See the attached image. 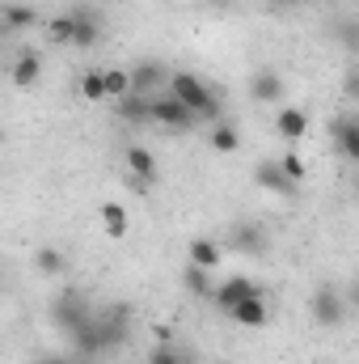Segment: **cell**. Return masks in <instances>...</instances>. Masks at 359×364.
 I'll list each match as a JSON object with an SVG mask.
<instances>
[{
  "label": "cell",
  "instance_id": "6da1fadb",
  "mask_svg": "<svg viewBox=\"0 0 359 364\" xmlns=\"http://www.w3.org/2000/svg\"><path fill=\"white\" fill-rule=\"evenodd\" d=\"M170 93L182 97V102L194 110V119H203V123H220V114H224V106H220V97L211 93V85L199 81L194 73H174V77H170Z\"/></svg>",
  "mask_w": 359,
  "mask_h": 364
},
{
  "label": "cell",
  "instance_id": "7a4b0ae2",
  "mask_svg": "<svg viewBox=\"0 0 359 364\" xmlns=\"http://www.w3.org/2000/svg\"><path fill=\"white\" fill-rule=\"evenodd\" d=\"M309 314L321 331H338L347 322V296L338 292V284H317L313 301H309Z\"/></svg>",
  "mask_w": 359,
  "mask_h": 364
},
{
  "label": "cell",
  "instance_id": "3957f363",
  "mask_svg": "<svg viewBox=\"0 0 359 364\" xmlns=\"http://www.w3.org/2000/svg\"><path fill=\"white\" fill-rule=\"evenodd\" d=\"M93 314H97V309H89V305H85V296H81L77 288H64V292L55 296V305H51L55 326H60V331H68V335H72V331H81Z\"/></svg>",
  "mask_w": 359,
  "mask_h": 364
},
{
  "label": "cell",
  "instance_id": "277c9868",
  "mask_svg": "<svg viewBox=\"0 0 359 364\" xmlns=\"http://www.w3.org/2000/svg\"><path fill=\"white\" fill-rule=\"evenodd\" d=\"M228 250H237V255H245V259H258V255H267L270 237L267 229L258 225V220H233L228 225V242H224Z\"/></svg>",
  "mask_w": 359,
  "mask_h": 364
},
{
  "label": "cell",
  "instance_id": "5b68a950",
  "mask_svg": "<svg viewBox=\"0 0 359 364\" xmlns=\"http://www.w3.org/2000/svg\"><path fill=\"white\" fill-rule=\"evenodd\" d=\"M330 140H334L343 161L359 166V114H334L330 119Z\"/></svg>",
  "mask_w": 359,
  "mask_h": 364
},
{
  "label": "cell",
  "instance_id": "8992f818",
  "mask_svg": "<svg viewBox=\"0 0 359 364\" xmlns=\"http://www.w3.org/2000/svg\"><path fill=\"white\" fill-rule=\"evenodd\" d=\"M153 123L182 132V127H190V123H194V110H190L182 97H174V93H161V97H153Z\"/></svg>",
  "mask_w": 359,
  "mask_h": 364
},
{
  "label": "cell",
  "instance_id": "52a82bcc",
  "mask_svg": "<svg viewBox=\"0 0 359 364\" xmlns=\"http://www.w3.org/2000/svg\"><path fill=\"white\" fill-rule=\"evenodd\" d=\"M258 292H263V288H258L250 275H233V279L216 284V296H211V301H216V305L228 314V309H237L241 301H250V296H258Z\"/></svg>",
  "mask_w": 359,
  "mask_h": 364
},
{
  "label": "cell",
  "instance_id": "ba28073f",
  "mask_svg": "<svg viewBox=\"0 0 359 364\" xmlns=\"http://www.w3.org/2000/svg\"><path fill=\"white\" fill-rule=\"evenodd\" d=\"M254 182H258V191L283 195V199H292V195H296V182L287 178L283 161H258V166H254Z\"/></svg>",
  "mask_w": 359,
  "mask_h": 364
},
{
  "label": "cell",
  "instance_id": "9c48e42d",
  "mask_svg": "<svg viewBox=\"0 0 359 364\" xmlns=\"http://www.w3.org/2000/svg\"><path fill=\"white\" fill-rule=\"evenodd\" d=\"M170 68L161 64V60H140L136 68H131V93H153L157 85H170Z\"/></svg>",
  "mask_w": 359,
  "mask_h": 364
},
{
  "label": "cell",
  "instance_id": "30bf717a",
  "mask_svg": "<svg viewBox=\"0 0 359 364\" xmlns=\"http://www.w3.org/2000/svg\"><path fill=\"white\" fill-rule=\"evenodd\" d=\"M275 132H279L283 144H300V140L309 136V114H304L300 106H283V110L275 114Z\"/></svg>",
  "mask_w": 359,
  "mask_h": 364
},
{
  "label": "cell",
  "instance_id": "8fae6325",
  "mask_svg": "<svg viewBox=\"0 0 359 364\" xmlns=\"http://www.w3.org/2000/svg\"><path fill=\"white\" fill-rule=\"evenodd\" d=\"M228 318H233L237 326H245V331H258V326H267V322H270V305H267V296L258 292V296L241 301L237 309H228Z\"/></svg>",
  "mask_w": 359,
  "mask_h": 364
},
{
  "label": "cell",
  "instance_id": "7c38bea8",
  "mask_svg": "<svg viewBox=\"0 0 359 364\" xmlns=\"http://www.w3.org/2000/svg\"><path fill=\"white\" fill-rule=\"evenodd\" d=\"M9 77H13L17 90H34V85L43 81V55H38V51H21V55L13 60Z\"/></svg>",
  "mask_w": 359,
  "mask_h": 364
},
{
  "label": "cell",
  "instance_id": "4fadbf2b",
  "mask_svg": "<svg viewBox=\"0 0 359 364\" xmlns=\"http://www.w3.org/2000/svg\"><path fill=\"white\" fill-rule=\"evenodd\" d=\"M250 97L263 102V106H275V102L283 97V77H279L275 68H258V73L250 77Z\"/></svg>",
  "mask_w": 359,
  "mask_h": 364
},
{
  "label": "cell",
  "instance_id": "5bb4252c",
  "mask_svg": "<svg viewBox=\"0 0 359 364\" xmlns=\"http://www.w3.org/2000/svg\"><path fill=\"white\" fill-rule=\"evenodd\" d=\"M114 114L123 123H153V97L148 93H127L114 102Z\"/></svg>",
  "mask_w": 359,
  "mask_h": 364
},
{
  "label": "cell",
  "instance_id": "9a60e30c",
  "mask_svg": "<svg viewBox=\"0 0 359 364\" xmlns=\"http://www.w3.org/2000/svg\"><path fill=\"white\" fill-rule=\"evenodd\" d=\"M72 21H77V34H72V47H93L101 38V21L93 9H72Z\"/></svg>",
  "mask_w": 359,
  "mask_h": 364
},
{
  "label": "cell",
  "instance_id": "2e32d148",
  "mask_svg": "<svg viewBox=\"0 0 359 364\" xmlns=\"http://www.w3.org/2000/svg\"><path fill=\"white\" fill-rule=\"evenodd\" d=\"M127 170H131V178H140L144 186H153V178H157V157H153L148 149L131 144V149H127Z\"/></svg>",
  "mask_w": 359,
  "mask_h": 364
},
{
  "label": "cell",
  "instance_id": "e0dca14e",
  "mask_svg": "<svg viewBox=\"0 0 359 364\" xmlns=\"http://www.w3.org/2000/svg\"><path fill=\"white\" fill-rule=\"evenodd\" d=\"M182 288H186L190 296H216L211 272H207V267H199V263H186V272H182Z\"/></svg>",
  "mask_w": 359,
  "mask_h": 364
},
{
  "label": "cell",
  "instance_id": "ac0fdd59",
  "mask_svg": "<svg viewBox=\"0 0 359 364\" xmlns=\"http://www.w3.org/2000/svg\"><path fill=\"white\" fill-rule=\"evenodd\" d=\"M101 229H106V237H127V229H131V220H127V208L123 203H101Z\"/></svg>",
  "mask_w": 359,
  "mask_h": 364
},
{
  "label": "cell",
  "instance_id": "d6986e66",
  "mask_svg": "<svg viewBox=\"0 0 359 364\" xmlns=\"http://www.w3.org/2000/svg\"><path fill=\"white\" fill-rule=\"evenodd\" d=\"M220 259H224V246H220V242H211V237H194V242H190V263H199V267L211 272Z\"/></svg>",
  "mask_w": 359,
  "mask_h": 364
},
{
  "label": "cell",
  "instance_id": "ffe728a7",
  "mask_svg": "<svg viewBox=\"0 0 359 364\" xmlns=\"http://www.w3.org/2000/svg\"><path fill=\"white\" fill-rule=\"evenodd\" d=\"M34 267L43 275H64L68 272V255L55 250V246H43V250H34Z\"/></svg>",
  "mask_w": 359,
  "mask_h": 364
},
{
  "label": "cell",
  "instance_id": "44dd1931",
  "mask_svg": "<svg viewBox=\"0 0 359 364\" xmlns=\"http://www.w3.org/2000/svg\"><path fill=\"white\" fill-rule=\"evenodd\" d=\"M207 144H211L216 153H237V149H241V132H237L233 123H216L211 136H207Z\"/></svg>",
  "mask_w": 359,
  "mask_h": 364
},
{
  "label": "cell",
  "instance_id": "7402d4cb",
  "mask_svg": "<svg viewBox=\"0 0 359 364\" xmlns=\"http://www.w3.org/2000/svg\"><path fill=\"white\" fill-rule=\"evenodd\" d=\"M38 21L34 4H4V30H30Z\"/></svg>",
  "mask_w": 359,
  "mask_h": 364
},
{
  "label": "cell",
  "instance_id": "603a6c76",
  "mask_svg": "<svg viewBox=\"0 0 359 364\" xmlns=\"http://www.w3.org/2000/svg\"><path fill=\"white\" fill-rule=\"evenodd\" d=\"M81 93H85L89 102H101V97H110V90H106V68H89V73L81 77Z\"/></svg>",
  "mask_w": 359,
  "mask_h": 364
},
{
  "label": "cell",
  "instance_id": "cb8c5ba5",
  "mask_svg": "<svg viewBox=\"0 0 359 364\" xmlns=\"http://www.w3.org/2000/svg\"><path fill=\"white\" fill-rule=\"evenodd\" d=\"M106 90H110L114 102L127 97V93H131V68H106Z\"/></svg>",
  "mask_w": 359,
  "mask_h": 364
},
{
  "label": "cell",
  "instance_id": "d4e9b609",
  "mask_svg": "<svg viewBox=\"0 0 359 364\" xmlns=\"http://www.w3.org/2000/svg\"><path fill=\"white\" fill-rule=\"evenodd\" d=\"M72 34H77V21H72V13H60V17H51V38H55V43H68V47H72Z\"/></svg>",
  "mask_w": 359,
  "mask_h": 364
},
{
  "label": "cell",
  "instance_id": "484cf974",
  "mask_svg": "<svg viewBox=\"0 0 359 364\" xmlns=\"http://www.w3.org/2000/svg\"><path fill=\"white\" fill-rule=\"evenodd\" d=\"M334 38H338L347 51H359V21H338V26H334Z\"/></svg>",
  "mask_w": 359,
  "mask_h": 364
},
{
  "label": "cell",
  "instance_id": "4316f807",
  "mask_svg": "<svg viewBox=\"0 0 359 364\" xmlns=\"http://www.w3.org/2000/svg\"><path fill=\"white\" fill-rule=\"evenodd\" d=\"M148 364H186V360H182V352L174 343H157V348L148 352Z\"/></svg>",
  "mask_w": 359,
  "mask_h": 364
},
{
  "label": "cell",
  "instance_id": "83f0119b",
  "mask_svg": "<svg viewBox=\"0 0 359 364\" xmlns=\"http://www.w3.org/2000/svg\"><path fill=\"white\" fill-rule=\"evenodd\" d=\"M279 161H283V170H287L292 182H304V157H300V153H283Z\"/></svg>",
  "mask_w": 359,
  "mask_h": 364
},
{
  "label": "cell",
  "instance_id": "f1b7e54d",
  "mask_svg": "<svg viewBox=\"0 0 359 364\" xmlns=\"http://www.w3.org/2000/svg\"><path fill=\"white\" fill-rule=\"evenodd\" d=\"M347 93H351V97H359V73H351V77H347Z\"/></svg>",
  "mask_w": 359,
  "mask_h": 364
},
{
  "label": "cell",
  "instance_id": "f546056e",
  "mask_svg": "<svg viewBox=\"0 0 359 364\" xmlns=\"http://www.w3.org/2000/svg\"><path fill=\"white\" fill-rule=\"evenodd\" d=\"M203 4H211V9H228V4H237V0H203Z\"/></svg>",
  "mask_w": 359,
  "mask_h": 364
},
{
  "label": "cell",
  "instance_id": "4dcf8cb0",
  "mask_svg": "<svg viewBox=\"0 0 359 364\" xmlns=\"http://www.w3.org/2000/svg\"><path fill=\"white\" fill-rule=\"evenodd\" d=\"M275 9H292V4H300V0H270Z\"/></svg>",
  "mask_w": 359,
  "mask_h": 364
},
{
  "label": "cell",
  "instance_id": "1f68e13d",
  "mask_svg": "<svg viewBox=\"0 0 359 364\" xmlns=\"http://www.w3.org/2000/svg\"><path fill=\"white\" fill-rule=\"evenodd\" d=\"M38 364H77V360H60V356H47V360H38Z\"/></svg>",
  "mask_w": 359,
  "mask_h": 364
},
{
  "label": "cell",
  "instance_id": "d6a6232c",
  "mask_svg": "<svg viewBox=\"0 0 359 364\" xmlns=\"http://www.w3.org/2000/svg\"><path fill=\"white\" fill-rule=\"evenodd\" d=\"M355 195H359V178H355Z\"/></svg>",
  "mask_w": 359,
  "mask_h": 364
},
{
  "label": "cell",
  "instance_id": "836d02e7",
  "mask_svg": "<svg viewBox=\"0 0 359 364\" xmlns=\"http://www.w3.org/2000/svg\"><path fill=\"white\" fill-rule=\"evenodd\" d=\"M77 364H81V360H77Z\"/></svg>",
  "mask_w": 359,
  "mask_h": 364
}]
</instances>
